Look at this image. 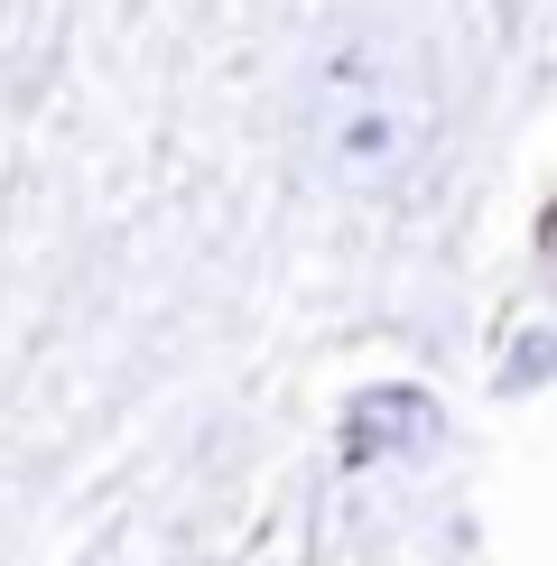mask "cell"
Instances as JSON below:
<instances>
[{"mask_svg": "<svg viewBox=\"0 0 557 566\" xmlns=\"http://www.w3.org/2000/svg\"><path fill=\"white\" fill-rule=\"evenodd\" d=\"M288 130L316 186L335 196H390L437 158L446 130V84L409 19L390 10H344L297 46L288 75Z\"/></svg>", "mask_w": 557, "mask_h": 566, "instance_id": "obj_1", "label": "cell"}, {"mask_svg": "<svg viewBox=\"0 0 557 566\" xmlns=\"http://www.w3.org/2000/svg\"><path fill=\"white\" fill-rule=\"evenodd\" d=\"M446 437V409H437L418 381H371L344 399V464H390V455H428Z\"/></svg>", "mask_w": 557, "mask_h": 566, "instance_id": "obj_2", "label": "cell"}, {"mask_svg": "<svg viewBox=\"0 0 557 566\" xmlns=\"http://www.w3.org/2000/svg\"><path fill=\"white\" fill-rule=\"evenodd\" d=\"M539 371H548V325H529V335L511 344V371H502V390H529Z\"/></svg>", "mask_w": 557, "mask_h": 566, "instance_id": "obj_3", "label": "cell"}]
</instances>
